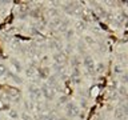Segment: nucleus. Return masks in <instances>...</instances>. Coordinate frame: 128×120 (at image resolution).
<instances>
[{"mask_svg": "<svg viewBox=\"0 0 128 120\" xmlns=\"http://www.w3.org/2000/svg\"><path fill=\"white\" fill-rule=\"evenodd\" d=\"M86 40H87V43H90V44H92V43H94V40H92L91 38H87Z\"/></svg>", "mask_w": 128, "mask_h": 120, "instance_id": "nucleus-13", "label": "nucleus"}, {"mask_svg": "<svg viewBox=\"0 0 128 120\" xmlns=\"http://www.w3.org/2000/svg\"><path fill=\"white\" fill-rule=\"evenodd\" d=\"M11 64H12V66L15 67V70H16V71H20V70H22V64H20V63H19V62H18V60H16V59H12Z\"/></svg>", "mask_w": 128, "mask_h": 120, "instance_id": "nucleus-6", "label": "nucleus"}, {"mask_svg": "<svg viewBox=\"0 0 128 120\" xmlns=\"http://www.w3.org/2000/svg\"><path fill=\"white\" fill-rule=\"evenodd\" d=\"M14 120H22V119H14Z\"/></svg>", "mask_w": 128, "mask_h": 120, "instance_id": "nucleus-15", "label": "nucleus"}, {"mask_svg": "<svg viewBox=\"0 0 128 120\" xmlns=\"http://www.w3.org/2000/svg\"><path fill=\"white\" fill-rule=\"evenodd\" d=\"M40 91H42V96H46V98H48V99H52V98H54V95H55V92H54V90H52V87H50L48 84L43 86Z\"/></svg>", "mask_w": 128, "mask_h": 120, "instance_id": "nucleus-1", "label": "nucleus"}, {"mask_svg": "<svg viewBox=\"0 0 128 120\" xmlns=\"http://www.w3.org/2000/svg\"><path fill=\"white\" fill-rule=\"evenodd\" d=\"M75 26L78 27L79 30H83V28H84V23L82 22V20H78V22H76V24H75Z\"/></svg>", "mask_w": 128, "mask_h": 120, "instance_id": "nucleus-10", "label": "nucleus"}, {"mask_svg": "<svg viewBox=\"0 0 128 120\" xmlns=\"http://www.w3.org/2000/svg\"><path fill=\"white\" fill-rule=\"evenodd\" d=\"M6 74H7V70H6V67H4L3 64L0 63V76H4Z\"/></svg>", "mask_w": 128, "mask_h": 120, "instance_id": "nucleus-9", "label": "nucleus"}, {"mask_svg": "<svg viewBox=\"0 0 128 120\" xmlns=\"http://www.w3.org/2000/svg\"><path fill=\"white\" fill-rule=\"evenodd\" d=\"M30 94H31V96L34 99H40V98H42V91H40L38 87L31 86L30 87Z\"/></svg>", "mask_w": 128, "mask_h": 120, "instance_id": "nucleus-3", "label": "nucleus"}, {"mask_svg": "<svg viewBox=\"0 0 128 120\" xmlns=\"http://www.w3.org/2000/svg\"><path fill=\"white\" fill-rule=\"evenodd\" d=\"M10 116H14V118L16 119V116H18L16 115V111H10Z\"/></svg>", "mask_w": 128, "mask_h": 120, "instance_id": "nucleus-11", "label": "nucleus"}, {"mask_svg": "<svg viewBox=\"0 0 128 120\" xmlns=\"http://www.w3.org/2000/svg\"><path fill=\"white\" fill-rule=\"evenodd\" d=\"M54 59H55V63L63 64L64 62H66V55L62 54V52H59V54H56V55L54 56Z\"/></svg>", "mask_w": 128, "mask_h": 120, "instance_id": "nucleus-5", "label": "nucleus"}, {"mask_svg": "<svg viewBox=\"0 0 128 120\" xmlns=\"http://www.w3.org/2000/svg\"><path fill=\"white\" fill-rule=\"evenodd\" d=\"M115 72H119V74H122L123 71H122V68H120V67L116 66V67H115Z\"/></svg>", "mask_w": 128, "mask_h": 120, "instance_id": "nucleus-12", "label": "nucleus"}, {"mask_svg": "<svg viewBox=\"0 0 128 120\" xmlns=\"http://www.w3.org/2000/svg\"><path fill=\"white\" fill-rule=\"evenodd\" d=\"M39 72V75L42 76V78H47V75H48V71H47V68H39V70H36Z\"/></svg>", "mask_w": 128, "mask_h": 120, "instance_id": "nucleus-7", "label": "nucleus"}, {"mask_svg": "<svg viewBox=\"0 0 128 120\" xmlns=\"http://www.w3.org/2000/svg\"><path fill=\"white\" fill-rule=\"evenodd\" d=\"M84 66H86V68L90 72H94L95 70V63H94V60H92L91 58H86V60H84Z\"/></svg>", "mask_w": 128, "mask_h": 120, "instance_id": "nucleus-4", "label": "nucleus"}, {"mask_svg": "<svg viewBox=\"0 0 128 120\" xmlns=\"http://www.w3.org/2000/svg\"><path fill=\"white\" fill-rule=\"evenodd\" d=\"M66 111L68 112V115H71V116L79 115V108L76 107V104H74V103H67L66 104Z\"/></svg>", "mask_w": 128, "mask_h": 120, "instance_id": "nucleus-2", "label": "nucleus"}, {"mask_svg": "<svg viewBox=\"0 0 128 120\" xmlns=\"http://www.w3.org/2000/svg\"><path fill=\"white\" fill-rule=\"evenodd\" d=\"M26 72H27V76H30V78H31V76H34V75H35V72H36V71L31 67V68H28V70H27Z\"/></svg>", "mask_w": 128, "mask_h": 120, "instance_id": "nucleus-8", "label": "nucleus"}, {"mask_svg": "<svg viewBox=\"0 0 128 120\" xmlns=\"http://www.w3.org/2000/svg\"><path fill=\"white\" fill-rule=\"evenodd\" d=\"M4 106H3V103H0V108H3Z\"/></svg>", "mask_w": 128, "mask_h": 120, "instance_id": "nucleus-14", "label": "nucleus"}]
</instances>
